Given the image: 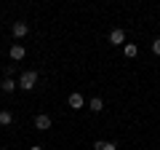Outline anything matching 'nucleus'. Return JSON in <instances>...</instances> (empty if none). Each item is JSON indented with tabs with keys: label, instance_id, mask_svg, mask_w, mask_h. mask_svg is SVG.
Listing matches in <instances>:
<instances>
[{
	"label": "nucleus",
	"instance_id": "3",
	"mask_svg": "<svg viewBox=\"0 0 160 150\" xmlns=\"http://www.w3.org/2000/svg\"><path fill=\"white\" fill-rule=\"evenodd\" d=\"M35 129H40V131H48V129H51V118H48L46 113H40V115L35 118Z\"/></svg>",
	"mask_w": 160,
	"mask_h": 150
},
{
	"label": "nucleus",
	"instance_id": "13",
	"mask_svg": "<svg viewBox=\"0 0 160 150\" xmlns=\"http://www.w3.org/2000/svg\"><path fill=\"white\" fill-rule=\"evenodd\" d=\"M29 150H43V147H40V145H35V147H29Z\"/></svg>",
	"mask_w": 160,
	"mask_h": 150
},
{
	"label": "nucleus",
	"instance_id": "6",
	"mask_svg": "<svg viewBox=\"0 0 160 150\" xmlns=\"http://www.w3.org/2000/svg\"><path fill=\"white\" fill-rule=\"evenodd\" d=\"M13 123V113L11 110H0V126H11Z\"/></svg>",
	"mask_w": 160,
	"mask_h": 150
},
{
	"label": "nucleus",
	"instance_id": "9",
	"mask_svg": "<svg viewBox=\"0 0 160 150\" xmlns=\"http://www.w3.org/2000/svg\"><path fill=\"white\" fill-rule=\"evenodd\" d=\"M24 54H27V51H24V46H19V43H16V46H11V59H16V62H19V59H24Z\"/></svg>",
	"mask_w": 160,
	"mask_h": 150
},
{
	"label": "nucleus",
	"instance_id": "5",
	"mask_svg": "<svg viewBox=\"0 0 160 150\" xmlns=\"http://www.w3.org/2000/svg\"><path fill=\"white\" fill-rule=\"evenodd\" d=\"M27 32H29V24L27 22H16V24H13V38H27Z\"/></svg>",
	"mask_w": 160,
	"mask_h": 150
},
{
	"label": "nucleus",
	"instance_id": "10",
	"mask_svg": "<svg viewBox=\"0 0 160 150\" xmlns=\"http://www.w3.org/2000/svg\"><path fill=\"white\" fill-rule=\"evenodd\" d=\"M0 88H3V91H6V94H11L13 88H19V83H13L11 78H3V86H0Z\"/></svg>",
	"mask_w": 160,
	"mask_h": 150
},
{
	"label": "nucleus",
	"instance_id": "7",
	"mask_svg": "<svg viewBox=\"0 0 160 150\" xmlns=\"http://www.w3.org/2000/svg\"><path fill=\"white\" fill-rule=\"evenodd\" d=\"M123 54H126L128 59H133L139 54V46H136V43H126V46H123Z\"/></svg>",
	"mask_w": 160,
	"mask_h": 150
},
{
	"label": "nucleus",
	"instance_id": "12",
	"mask_svg": "<svg viewBox=\"0 0 160 150\" xmlns=\"http://www.w3.org/2000/svg\"><path fill=\"white\" fill-rule=\"evenodd\" d=\"M152 51H155V54H158V56H160V38H158V40L152 43Z\"/></svg>",
	"mask_w": 160,
	"mask_h": 150
},
{
	"label": "nucleus",
	"instance_id": "8",
	"mask_svg": "<svg viewBox=\"0 0 160 150\" xmlns=\"http://www.w3.org/2000/svg\"><path fill=\"white\" fill-rule=\"evenodd\" d=\"M93 150H118V145H115V142H102V139H96V142H93Z\"/></svg>",
	"mask_w": 160,
	"mask_h": 150
},
{
	"label": "nucleus",
	"instance_id": "4",
	"mask_svg": "<svg viewBox=\"0 0 160 150\" xmlns=\"http://www.w3.org/2000/svg\"><path fill=\"white\" fill-rule=\"evenodd\" d=\"M67 102H69V107H72V110H80L83 104H86V99H83V94L72 91V94H69V99H67Z\"/></svg>",
	"mask_w": 160,
	"mask_h": 150
},
{
	"label": "nucleus",
	"instance_id": "11",
	"mask_svg": "<svg viewBox=\"0 0 160 150\" xmlns=\"http://www.w3.org/2000/svg\"><path fill=\"white\" fill-rule=\"evenodd\" d=\"M88 107H91L93 113H99V110H104V99H102V97H93V99H91V104H88Z\"/></svg>",
	"mask_w": 160,
	"mask_h": 150
},
{
	"label": "nucleus",
	"instance_id": "1",
	"mask_svg": "<svg viewBox=\"0 0 160 150\" xmlns=\"http://www.w3.org/2000/svg\"><path fill=\"white\" fill-rule=\"evenodd\" d=\"M35 83H38V72H35V70H24L22 78H19V88H24V91H32Z\"/></svg>",
	"mask_w": 160,
	"mask_h": 150
},
{
	"label": "nucleus",
	"instance_id": "2",
	"mask_svg": "<svg viewBox=\"0 0 160 150\" xmlns=\"http://www.w3.org/2000/svg\"><path fill=\"white\" fill-rule=\"evenodd\" d=\"M109 43L112 46H126V32L123 29H112L109 32Z\"/></svg>",
	"mask_w": 160,
	"mask_h": 150
}]
</instances>
